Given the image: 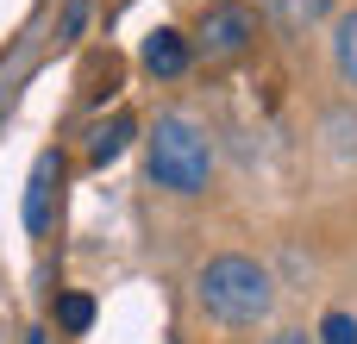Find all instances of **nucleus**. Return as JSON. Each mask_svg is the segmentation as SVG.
I'll use <instances>...</instances> for the list:
<instances>
[{"label": "nucleus", "instance_id": "f257e3e1", "mask_svg": "<svg viewBox=\"0 0 357 344\" xmlns=\"http://www.w3.org/2000/svg\"><path fill=\"white\" fill-rule=\"evenodd\" d=\"M195 301H201L207 320L245 332V326H264V320H270L276 282H270V269L251 263V257H213V263H201V276H195Z\"/></svg>", "mask_w": 357, "mask_h": 344}, {"label": "nucleus", "instance_id": "f03ea898", "mask_svg": "<svg viewBox=\"0 0 357 344\" xmlns=\"http://www.w3.org/2000/svg\"><path fill=\"white\" fill-rule=\"evenodd\" d=\"M144 150H151V182L169 188V194H201L213 182V138L182 113H163L151 125Z\"/></svg>", "mask_w": 357, "mask_h": 344}, {"label": "nucleus", "instance_id": "7ed1b4c3", "mask_svg": "<svg viewBox=\"0 0 357 344\" xmlns=\"http://www.w3.org/2000/svg\"><path fill=\"white\" fill-rule=\"evenodd\" d=\"M251 31H257V19L226 0V6H207V13H201V38H195V44H201L207 56H238V50L251 44Z\"/></svg>", "mask_w": 357, "mask_h": 344}, {"label": "nucleus", "instance_id": "20e7f679", "mask_svg": "<svg viewBox=\"0 0 357 344\" xmlns=\"http://www.w3.org/2000/svg\"><path fill=\"white\" fill-rule=\"evenodd\" d=\"M56 182H63V157H56V150H38V163H31V175H25V232H31V238L50 232Z\"/></svg>", "mask_w": 357, "mask_h": 344}, {"label": "nucleus", "instance_id": "39448f33", "mask_svg": "<svg viewBox=\"0 0 357 344\" xmlns=\"http://www.w3.org/2000/svg\"><path fill=\"white\" fill-rule=\"evenodd\" d=\"M144 69H151V75H182V69H188V38L169 31V25L151 31V38H144Z\"/></svg>", "mask_w": 357, "mask_h": 344}, {"label": "nucleus", "instance_id": "423d86ee", "mask_svg": "<svg viewBox=\"0 0 357 344\" xmlns=\"http://www.w3.org/2000/svg\"><path fill=\"white\" fill-rule=\"evenodd\" d=\"M132 132H138V125H132L126 113H113V119H107V125L94 132V144H88V163H94V169L119 163V157H126V144H132Z\"/></svg>", "mask_w": 357, "mask_h": 344}, {"label": "nucleus", "instance_id": "0eeeda50", "mask_svg": "<svg viewBox=\"0 0 357 344\" xmlns=\"http://www.w3.org/2000/svg\"><path fill=\"white\" fill-rule=\"evenodd\" d=\"M333 63H339L345 88H357V6L339 13V25H333Z\"/></svg>", "mask_w": 357, "mask_h": 344}, {"label": "nucleus", "instance_id": "6e6552de", "mask_svg": "<svg viewBox=\"0 0 357 344\" xmlns=\"http://www.w3.org/2000/svg\"><path fill=\"white\" fill-rule=\"evenodd\" d=\"M56 326H63V332H88V326H94V301H88V295H63V301H56Z\"/></svg>", "mask_w": 357, "mask_h": 344}, {"label": "nucleus", "instance_id": "1a4fd4ad", "mask_svg": "<svg viewBox=\"0 0 357 344\" xmlns=\"http://www.w3.org/2000/svg\"><path fill=\"white\" fill-rule=\"evenodd\" d=\"M314 344H357V320L345 313V307H333V313L320 320V332H314Z\"/></svg>", "mask_w": 357, "mask_h": 344}, {"label": "nucleus", "instance_id": "9d476101", "mask_svg": "<svg viewBox=\"0 0 357 344\" xmlns=\"http://www.w3.org/2000/svg\"><path fill=\"white\" fill-rule=\"evenodd\" d=\"M276 13H282V25H307L326 13V0H276Z\"/></svg>", "mask_w": 357, "mask_h": 344}, {"label": "nucleus", "instance_id": "9b49d317", "mask_svg": "<svg viewBox=\"0 0 357 344\" xmlns=\"http://www.w3.org/2000/svg\"><path fill=\"white\" fill-rule=\"evenodd\" d=\"M264 344H314L307 332H276V338H264Z\"/></svg>", "mask_w": 357, "mask_h": 344}]
</instances>
